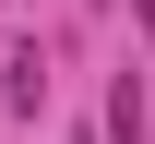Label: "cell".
<instances>
[{"instance_id": "6da1fadb", "label": "cell", "mask_w": 155, "mask_h": 144, "mask_svg": "<svg viewBox=\"0 0 155 144\" xmlns=\"http://www.w3.org/2000/svg\"><path fill=\"white\" fill-rule=\"evenodd\" d=\"M107 144H143V84H131V72L107 84Z\"/></svg>"}, {"instance_id": "7a4b0ae2", "label": "cell", "mask_w": 155, "mask_h": 144, "mask_svg": "<svg viewBox=\"0 0 155 144\" xmlns=\"http://www.w3.org/2000/svg\"><path fill=\"white\" fill-rule=\"evenodd\" d=\"M131 24H143V60H155V0H131Z\"/></svg>"}]
</instances>
